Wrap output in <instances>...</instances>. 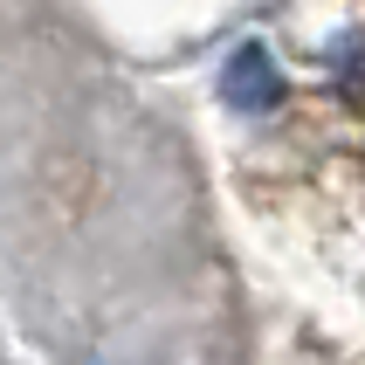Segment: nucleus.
Listing matches in <instances>:
<instances>
[{
	"label": "nucleus",
	"instance_id": "f257e3e1",
	"mask_svg": "<svg viewBox=\"0 0 365 365\" xmlns=\"http://www.w3.org/2000/svg\"><path fill=\"white\" fill-rule=\"evenodd\" d=\"M221 97L235 103L242 118H269V110H283V69H276V56H269L262 41H242V48L227 56Z\"/></svg>",
	"mask_w": 365,
	"mask_h": 365
}]
</instances>
